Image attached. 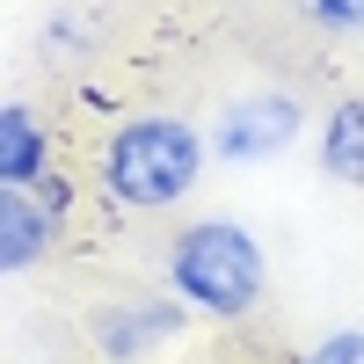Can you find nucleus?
I'll list each match as a JSON object with an SVG mask.
<instances>
[{
  "label": "nucleus",
  "mask_w": 364,
  "mask_h": 364,
  "mask_svg": "<svg viewBox=\"0 0 364 364\" xmlns=\"http://www.w3.org/2000/svg\"><path fill=\"white\" fill-rule=\"evenodd\" d=\"M211 168V139L175 109H139L124 117L102 154H95V182L117 211H168L197 190V175Z\"/></svg>",
  "instance_id": "obj_1"
},
{
  "label": "nucleus",
  "mask_w": 364,
  "mask_h": 364,
  "mask_svg": "<svg viewBox=\"0 0 364 364\" xmlns=\"http://www.w3.org/2000/svg\"><path fill=\"white\" fill-rule=\"evenodd\" d=\"M269 284V255L248 226L233 219H197L168 240V291L204 321H240L262 306Z\"/></svg>",
  "instance_id": "obj_2"
},
{
  "label": "nucleus",
  "mask_w": 364,
  "mask_h": 364,
  "mask_svg": "<svg viewBox=\"0 0 364 364\" xmlns=\"http://www.w3.org/2000/svg\"><path fill=\"white\" fill-rule=\"evenodd\" d=\"M306 132V102L291 87H255V95H233L219 117H211V161H233V168H255V161H277L291 154V139Z\"/></svg>",
  "instance_id": "obj_3"
},
{
  "label": "nucleus",
  "mask_w": 364,
  "mask_h": 364,
  "mask_svg": "<svg viewBox=\"0 0 364 364\" xmlns=\"http://www.w3.org/2000/svg\"><path fill=\"white\" fill-rule=\"evenodd\" d=\"M182 321H190V306H182L175 291L168 299L132 291V299H102V306L87 314V343H95L102 364H146L154 350H168L182 336Z\"/></svg>",
  "instance_id": "obj_4"
},
{
  "label": "nucleus",
  "mask_w": 364,
  "mask_h": 364,
  "mask_svg": "<svg viewBox=\"0 0 364 364\" xmlns=\"http://www.w3.org/2000/svg\"><path fill=\"white\" fill-rule=\"evenodd\" d=\"M58 240V211L22 190V182H0V277H22V269H37Z\"/></svg>",
  "instance_id": "obj_5"
},
{
  "label": "nucleus",
  "mask_w": 364,
  "mask_h": 364,
  "mask_svg": "<svg viewBox=\"0 0 364 364\" xmlns=\"http://www.w3.org/2000/svg\"><path fill=\"white\" fill-rule=\"evenodd\" d=\"M51 168V132L29 102H0V182H37Z\"/></svg>",
  "instance_id": "obj_6"
},
{
  "label": "nucleus",
  "mask_w": 364,
  "mask_h": 364,
  "mask_svg": "<svg viewBox=\"0 0 364 364\" xmlns=\"http://www.w3.org/2000/svg\"><path fill=\"white\" fill-rule=\"evenodd\" d=\"M321 168L350 182V190H364V95H343L336 109H328L321 124Z\"/></svg>",
  "instance_id": "obj_7"
},
{
  "label": "nucleus",
  "mask_w": 364,
  "mask_h": 364,
  "mask_svg": "<svg viewBox=\"0 0 364 364\" xmlns=\"http://www.w3.org/2000/svg\"><path fill=\"white\" fill-rule=\"evenodd\" d=\"M299 15L321 37H364V0H299Z\"/></svg>",
  "instance_id": "obj_8"
},
{
  "label": "nucleus",
  "mask_w": 364,
  "mask_h": 364,
  "mask_svg": "<svg viewBox=\"0 0 364 364\" xmlns=\"http://www.w3.org/2000/svg\"><path fill=\"white\" fill-rule=\"evenodd\" d=\"M291 364H364V328H336V336H321L314 350H299Z\"/></svg>",
  "instance_id": "obj_9"
},
{
  "label": "nucleus",
  "mask_w": 364,
  "mask_h": 364,
  "mask_svg": "<svg viewBox=\"0 0 364 364\" xmlns=\"http://www.w3.org/2000/svg\"><path fill=\"white\" fill-rule=\"evenodd\" d=\"M29 190H37V197H44V204L58 211V219H66V211H73V182H66V175H58V168H44L37 182H29Z\"/></svg>",
  "instance_id": "obj_10"
}]
</instances>
